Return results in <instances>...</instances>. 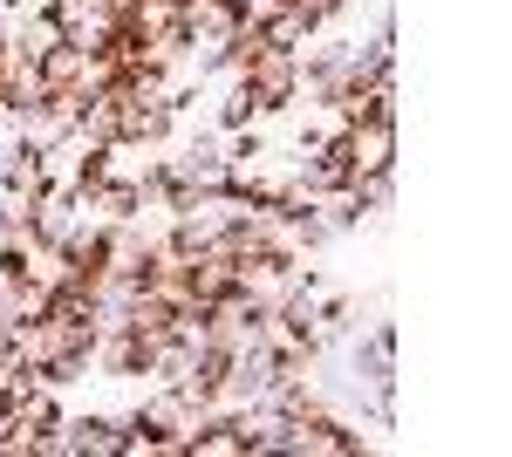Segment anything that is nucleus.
Returning <instances> with one entry per match:
<instances>
[{"label": "nucleus", "instance_id": "39448f33", "mask_svg": "<svg viewBox=\"0 0 512 457\" xmlns=\"http://www.w3.org/2000/svg\"><path fill=\"white\" fill-rule=\"evenodd\" d=\"M342 137H349V178H362V171H396V110L342 123Z\"/></svg>", "mask_w": 512, "mask_h": 457}, {"label": "nucleus", "instance_id": "f03ea898", "mask_svg": "<svg viewBox=\"0 0 512 457\" xmlns=\"http://www.w3.org/2000/svg\"><path fill=\"white\" fill-rule=\"evenodd\" d=\"M41 457H123V417L110 410H62V423L41 437Z\"/></svg>", "mask_w": 512, "mask_h": 457}, {"label": "nucleus", "instance_id": "f257e3e1", "mask_svg": "<svg viewBox=\"0 0 512 457\" xmlns=\"http://www.w3.org/2000/svg\"><path fill=\"white\" fill-rule=\"evenodd\" d=\"M239 82L260 96V116H280V110H301V48H253Z\"/></svg>", "mask_w": 512, "mask_h": 457}, {"label": "nucleus", "instance_id": "423d86ee", "mask_svg": "<svg viewBox=\"0 0 512 457\" xmlns=\"http://www.w3.org/2000/svg\"><path fill=\"white\" fill-rule=\"evenodd\" d=\"M76 205L89 212V219H103V226H123V219H144V185H137V178H117V171H110L103 185H89V191H82Z\"/></svg>", "mask_w": 512, "mask_h": 457}, {"label": "nucleus", "instance_id": "7ed1b4c3", "mask_svg": "<svg viewBox=\"0 0 512 457\" xmlns=\"http://www.w3.org/2000/svg\"><path fill=\"white\" fill-rule=\"evenodd\" d=\"M349 342H355V348H349L355 389H369V396L396 403V321H369V335L355 328Z\"/></svg>", "mask_w": 512, "mask_h": 457}, {"label": "nucleus", "instance_id": "4468645a", "mask_svg": "<svg viewBox=\"0 0 512 457\" xmlns=\"http://www.w3.org/2000/svg\"><path fill=\"white\" fill-rule=\"evenodd\" d=\"M0 369H14V328H0Z\"/></svg>", "mask_w": 512, "mask_h": 457}, {"label": "nucleus", "instance_id": "9b49d317", "mask_svg": "<svg viewBox=\"0 0 512 457\" xmlns=\"http://www.w3.org/2000/svg\"><path fill=\"white\" fill-rule=\"evenodd\" d=\"M171 314H178V307L164 301V294L137 287V301H130V314H123V328H137L144 342H164V335H171Z\"/></svg>", "mask_w": 512, "mask_h": 457}, {"label": "nucleus", "instance_id": "0eeeda50", "mask_svg": "<svg viewBox=\"0 0 512 457\" xmlns=\"http://www.w3.org/2000/svg\"><path fill=\"white\" fill-rule=\"evenodd\" d=\"M89 55H96V48H82L76 35H62V41H48V48L35 55V69H41V82H48V89H76V96H82Z\"/></svg>", "mask_w": 512, "mask_h": 457}, {"label": "nucleus", "instance_id": "ddd939ff", "mask_svg": "<svg viewBox=\"0 0 512 457\" xmlns=\"http://www.w3.org/2000/svg\"><path fill=\"white\" fill-rule=\"evenodd\" d=\"M260 41H267V48H308V28H301V14H294V0H287V7H274V14H260Z\"/></svg>", "mask_w": 512, "mask_h": 457}, {"label": "nucleus", "instance_id": "1a4fd4ad", "mask_svg": "<svg viewBox=\"0 0 512 457\" xmlns=\"http://www.w3.org/2000/svg\"><path fill=\"white\" fill-rule=\"evenodd\" d=\"M35 314H48V287H35L28 273H0V328H21Z\"/></svg>", "mask_w": 512, "mask_h": 457}, {"label": "nucleus", "instance_id": "2eb2a0df", "mask_svg": "<svg viewBox=\"0 0 512 457\" xmlns=\"http://www.w3.org/2000/svg\"><path fill=\"white\" fill-rule=\"evenodd\" d=\"M0 35H7V7H0Z\"/></svg>", "mask_w": 512, "mask_h": 457}, {"label": "nucleus", "instance_id": "20e7f679", "mask_svg": "<svg viewBox=\"0 0 512 457\" xmlns=\"http://www.w3.org/2000/svg\"><path fill=\"white\" fill-rule=\"evenodd\" d=\"M151 348L158 342H144L137 328H103L96 335V376H110V382H151Z\"/></svg>", "mask_w": 512, "mask_h": 457}, {"label": "nucleus", "instance_id": "9d476101", "mask_svg": "<svg viewBox=\"0 0 512 457\" xmlns=\"http://www.w3.org/2000/svg\"><path fill=\"white\" fill-rule=\"evenodd\" d=\"M246 123H260V96L233 76L226 89H219V103H212V130L226 137V130H246Z\"/></svg>", "mask_w": 512, "mask_h": 457}, {"label": "nucleus", "instance_id": "6e6552de", "mask_svg": "<svg viewBox=\"0 0 512 457\" xmlns=\"http://www.w3.org/2000/svg\"><path fill=\"white\" fill-rule=\"evenodd\" d=\"M267 403H274V410H280L287 423H301V417H321V410H335V403H328V389H321V382L308 376V369H301V376H280L274 389H267Z\"/></svg>", "mask_w": 512, "mask_h": 457}, {"label": "nucleus", "instance_id": "f8f14e48", "mask_svg": "<svg viewBox=\"0 0 512 457\" xmlns=\"http://www.w3.org/2000/svg\"><path fill=\"white\" fill-rule=\"evenodd\" d=\"M355 205H362V219H383L396 205V171H362V178H349Z\"/></svg>", "mask_w": 512, "mask_h": 457}]
</instances>
